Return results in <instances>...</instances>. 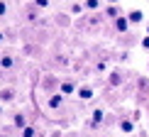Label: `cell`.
<instances>
[{
  "label": "cell",
  "instance_id": "6da1fadb",
  "mask_svg": "<svg viewBox=\"0 0 149 137\" xmlns=\"http://www.w3.org/2000/svg\"><path fill=\"white\" fill-rule=\"evenodd\" d=\"M115 29H117V32H127V29H130V20H127V17H115Z\"/></svg>",
  "mask_w": 149,
  "mask_h": 137
},
{
  "label": "cell",
  "instance_id": "7a4b0ae2",
  "mask_svg": "<svg viewBox=\"0 0 149 137\" xmlns=\"http://www.w3.org/2000/svg\"><path fill=\"white\" fill-rule=\"evenodd\" d=\"M127 20H130V24H139L142 20H144V12H142V10H132L127 15Z\"/></svg>",
  "mask_w": 149,
  "mask_h": 137
},
{
  "label": "cell",
  "instance_id": "3957f363",
  "mask_svg": "<svg viewBox=\"0 0 149 137\" xmlns=\"http://www.w3.org/2000/svg\"><path fill=\"white\" fill-rule=\"evenodd\" d=\"M73 91H76V86H73L71 81H64V83H61V93H64V96H71Z\"/></svg>",
  "mask_w": 149,
  "mask_h": 137
},
{
  "label": "cell",
  "instance_id": "277c9868",
  "mask_svg": "<svg viewBox=\"0 0 149 137\" xmlns=\"http://www.w3.org/2000/svg\"><path fill=\"white\" fill-rule=\"evenodd\" d=\"M103 117H105V113H103V108H95V110H93V127H95L98 122L103 120Z\"/></svg>",
  "mask_w": 149,
  "mask_h": 137
},
{
  "label": "cell",
  "instance_id": "5b68a950",
  "mask_svg": "<svg viewBox=\"0 0 149 137\" xmlns=\"http://www.w3.org/2000/svg\"><path fill=\"white\" fill-rule=\"evenodd\" d=\"M15 127H20V130L27 127V122H24V115H22V113H17V115H15Z\"/></svg>",
  "mask_w": 149,
  "mask_h": 137
},
{
  "label": "cell",
  "instance_id": "8992f818",
  "mask_svg": "<svg viewBox=\"0 0 149 137\" xmlns=\"http://www.w3.org/2000/svg\"><path fill=\"white\" fill-rule=\"evenodd\" d=\"M120 130H122V132H127V135H130V132L134 130V125H132L130 120H122V122H120Z\"/></svg>",
  "mask_w": 149,
  "mask_h": 137
},
{
  "label": "cell",
  "instance_id": "52a82bcc",
  "mask_svg": "<svg viewBox=\"0 0 149 137\" xmlns=\"http://www.w3.org/2000/svg\"><path fill=\"white\" fill-rule=\"evenodd\" d=\"M61 103H64V98H61V96H54L52 101H49V108H61Z\"/></svg>",
  "mask_w": 149,
  "mask_h": 137
},
{
  "label": "cell",
  "instance_id": "ba28073f",
  "mask_svg": "<svg viewBox=\"0 0 149 137\" xmlns=\"http://www.w3.org/2000/svg\"><path fill=\"white\" fill-rule=\"evenodd\" d=\"M12 64H15L12 57H3V59H0V66H3V68H12Z\"/></svg>",
  "mask_w": 149,
  "mask_h": 137
},
{
  "label": "cell",
  "instance_id": "9c48e42d",
  "mask_svg": "<svg viewBox=\"0 0 149 137\" xmlns=\"http://www.w3.org/2000/svg\"><path fill=\"white\" fill-rule=\"evenodd\" d=\"M105 12H108V17H120V8H115V5H110Z\"/></svg>",
  "mask_w": 149,
  "mask_h": 137
},
{
  "label": "cell",
  "instance_id": "30bf717a",
  "mask_svg": "<svg viewBox=\"0 0 149 137\" xmlns=\"http://www.w3.org/2000/svg\"><path fill=\"white\" fill-rule=\"evenodd\" d=\"M78 96L83 98V101H88V98H93V91H91V88H81V91H78Z\"/></svg>",
  "mask_w": 149,
  "mask_h": 137
},
{
  "label": "cell",
  "instance_id": "8fae6325",
  "mask_svg": "<svg viewBox=\"0 0 149 137\" xmlns=\"http://www.w3.org/2000/svg\"><path fill=\"white\" fill-rule=\"evenodd\" d=\"M34 135H37V130H34V127H29V125L22 130V137H34Z\"/></svg>",
  "mask_w": 149,
  "mask_h": 137
},
{
  "label": "cell",
  "instance_id": "7c38bea8",
  "mask_svg": "<svg viewBox=\"0 0 149 137\" xmlns=\"http://www.w3.org/2000/svg\"><path fill=\"white\" fill-rule=\"evenodd\" d=\"M12 96H15L12 91H0V98H3V101H12Z\"/></svg>",
  "mask_w": 149,
  "mask_h": 137
},
{
  "label": "cell",
  "instance_id": "4fadbf2b",
  "mask_svg": "<svg viewBox=\"0 0 149 137\" xmlns=\"http://www.w3.org/2000/svg\"><path fill=\"white\" fill-rule=\"evenodd\" d=\"M86 8H88V10H95V8H98V0H86Z\"/></svg>",
  "mask_w": 149,
  "mask_h": 137
},
{
  "label": "cell",
  "instance_id": "5bb4252c",
  "mask_svg": "<svg viewBox=\"0 0 149 137\" xmlns=\"http://www.w3.org/2000/svg\"><path fill=\"white\" fill-rule=\"evenodd\" d=\"M110 83H113V86H117V83H120V73H117V71L113 73V76H110Z\"/></svg>",
  "mask_w": 149,
  "mask_h": 137
},
{
  "label": "cell",
  "instance_id": "9a60e30c",
  "mask_svg": "<svg viewBox=\"0 0 149 137\" xmlns=\"http://www.w3.org/2000/svg\"><path fill=\"white\" fill-rule=\"evenodd\" d=\"M34 5H37V8H47L49 0H34Z\"/></svg>",
  "mask_w": 149,
  "mask_h": 137
},
{
  "label": "cell",
  "instance_id": "2e32d148",
  "mask_svg": "<svg viewBox=\"0 0 149 137\" xmlns=\"http://www.w3.org/2000/svg\"><path fill=\"white\" fill-rule=\"evenodd\" d=\"M5 12H8V5H5V3H3V0H0V17H3V15H5Z\"/></svg>",
  "mask_w": 149,
  "mask_h": 137
},
{
  "label": "cell",
  "instance_id": "e0dca14e",
  "mask_svg": "<svg viewBox=\"0 0 149 137\" xmlns=\"http://www.w3.org/2000/svg\"><path fill=\"white\" fill-rule=\"evenodd\" d=\"M71 12H76V15H78V12H83V8H81V5L76 3V5H73V8H71Z\"/></svg>",
  "mask_w": 149,
  "mask_h": 137
},
{
  "label": "cell",
  "instance_id": "ac0fdd59",
  "mask_svg": "<svg viewBox=\"0 0 149 137\" xmlns=\"http://www.w3.org/2000/svg\"><path fill=\"white\" fill-rule=\"evenodd\" d=\"M142 47H144V49H149V37H144V39H142Z\"/></svg>",
  "mask_w": 149,
  "mask_h": 137
},
{
  "label": "cell",
  "instance_id": "d6986e66",
  "mask_svg": "<svg viewBox=\"0 0 149 137\" xmlns=\"http://www.w3.org/2000/svg\"><path fill=\"white\" fill-rule=\"evenodd\" d=\"M3 39H5V34H3V32H0V42H3Z\"/></svg>",
  "mask_w": 149,
  "mask_h": 137
},
{
  "label": "cell",
  "instance_id": "ffe728a7",
  "mask_svg": "<svg viewBox=\"0 0 149 137\" xmlns=\"http://www.w3.org/2000/svg\"><path fill=\"white\" fill-rule=\"evenodd\" d=\"M108 3H117V0H108Z\"/></svg>",
  "mask_w": 149,
  "mask_h": 137
}]
</instances>
